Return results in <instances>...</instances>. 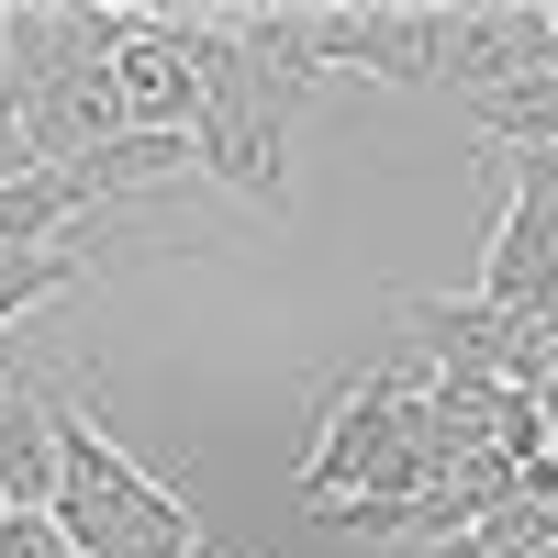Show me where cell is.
<instances>
[{
    "instance_id": "14",
    "label": "cell",
    "mask_w": 558,
    "mask_h": 558,
    "mask_svg": "<svg viewBox=\"0 0 558 558\" xmlns=\"http://www.w3.org/2000/svg\"><path fill=\"white\" fill-rule=\"evenodd\" d=\"M0 391H12V368H0Z\"/></svg>"
},
{
    "instance_id": "2",
    "label": "cell",
    "mask_w": 558,
    "mask_h": 558,
    "mask_svg": "<svg viewBox=\"0 0 558 558\" xmlns=\"http://www.w3.org/2000/svg\"><path fill=\"white\" fill-rule=\"evenodd\" d=\"M134 34V0H12L0 12V68H12V101L57 89L78 68H112Z\"/></svg>"
},
{
    "instance_id": "7",
    "label": "cell",
    "mask_w": 558,
    "mask_h": 558,
    "mask_svg": "<svg viewBox=\"0 0 558 558\" xmlns=\"http://www.w3.org/2000/svg\"><path fill=\"white\" fill-rule=\"evenodd\" d=\"M481 302L492 313H558V213L502 202L492 246H481Z\"/></svg>"
},
{
    "instance_id": "5",
    "label": "cell",
    "mask_w": 558,
    "mask_h": 558,
    "mask_svg": "<svg viewBox=\"0 0 558 558\" xmlns=\"http://www.w3.org/2000/svg\"><path fill=\"white\" fill-rule=\"evenodd\" d=\"M558 68L547 57V0H470V12H447V57H436V89H502V78H536Z\"/></svg>"
},
{
    "instance_id": "9",
    "label": "cell",
    "mask_w": 558,
    "mask_h": 558,
    "mask_svg": "<svg viewBox=\"0 0 558 558\" xmlns=\"http://www.w3.org/2000/svg\"><path fill=\"white\" fill-rule=\"evenodd\" d=\"M470 123H481V146H492V157L558 146V68H536V78H502V89H481V101H470Z\"/></svg>"
},
{
    "instance_id": "4",
    "label": "cell",
    "mask_w": 558,
    "mask_h": 558,
    "mask_svg": "<svg viewBox=\"0 0 558 558\" xmlns=\"http://www.w3.org/2000/svg\"><path fill=\"white\" fill-rule=\"evenodd\" d=\"M112 89H123V123L134 134H191V112H202L191 12H146V0H134V34H123V57H112Z\"/></svg>"
},
{
    "instance_id": "13",
    "label": "cell",
    "mask_w": 558,
    "mask_h": 558,
    "mask_svg": "<svg viewBox=\"0 0 558 558\" xmlns=\"http://www.w3.org/2000/svg\"><path fill=\"white\" fill-rule=\"evenodd\" d=\"M547 458H558V402H547Z\"/></svg>"
},
{
    "instance_id": "12",
    "label": "cell",
    "mask_w": 558,
    "mask_h": 558,
    "mask_svg": "<svg viewBox=\"0 0 558 558\" xmlns=\"http://www.w3.org/2000/svg\"><path fill=\"white\" fill-rule=\"evenodd\" d=\"M12 112H23V101H12V68H0V123H12Z\"/></svg>"
},
{
    "instance_id": "1",
    "label": "cell",
    "mask_w": 558,
    "mask_h": 558,
    "mask_svg": "<svg viewBox=\"0 0 558 558\" xmlns=\"http://www.w3.org/2000/svg\"><path fill=\"white\" fill-rule=\"evenodd\" d=\"M191 68H202V112H191V168L223 179L257 213H291V123L313 101V78L246 57L223 12H191Z\"/></svg>"
},
{
    "instance_id": "15",
    "label": "cell",
    "mask_w": 558,
    "mask_h": 558,
    "mask_svg": "<svg viewBox=\"0 0 558 558\" xmlns=\"http://www.w3.org/2000/svg\"><path fill=\"white\" fill-rule=\"evenodd\" d=\"M536 558H558V547H536Z\"/></svg>"
},
{
    "instance_id": "11",
    "label": "cell",
    "mask_w": 558,
    "mask_h": 558,
    "mask_svg": "<svg viewBox=\"0 0 558 558\" xmlns=\"http://www.w3.org/2000/svg\"><path fill=\"white\" fill-rule=\"evenodd\" d=\"M425 558H502V547H481V536H447V547H425Z\"/></svg>"
},
{
    "instance_id": "3",
    "label": "cell",
    "mask_w": 558,
    "mask_h": 558,
    "mask_svg": "<svg viewBox=\"0 0 558 558\" xmlns=\"http://www.w3.org/2000/svg\"><path fill=\"white\" fill-rule=\"evenodd\" d=\"M436 57H447V12L436 0H391V12H313V68L336 78H380V89H436Z\"/></svg>"
},
{
    "instance_id": "6",
    "label": "cell",
    "mask_w": 558,
    "mask_h": 558,
    "mask_svg": "<svg viewBox=\"0 0 558 558\" xmlns=\"http://www.w3.org/2000/svg\"><path fill=\"white\" fill-rule=\"evenodd\" d=\"M12 134H23L34 168H78V157H101L112 134H134V123H123L112 68H78V78H57V89H34V101L12 112Z\"/></svg>"
},
{
    "instance_id": "10",
    "label": "cell",
    "mask_w": 558,
    "mask_h": 558,
    "mask_svg": "<svg viewBox=\"0 0 558 558\" xmlns=\"http://www.w3.org/2000/svg\"><path fill=\"white\" fill-rule=\"evenodd\" d=\"M0 558H78L57 514H0Z\"/></svg>"
},
{
    "instance_id": "8",
    "label": "cell",
    "mask_w": 558,
    "mask_h": 558,
    "mask_svg": "<svg viewBox=\"0 0 558 558\" xmlns=\"http://www.w3.org/2000/svg\"><path fill=\"white\" fill-rule=\"evenodd\" d=\"M57 502V425H45V380L0 391V514H45Z\"/></svg>"
}]
</instances>
